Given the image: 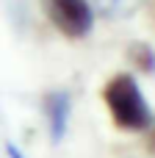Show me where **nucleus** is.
<instances>
[{
  "label": "nucleus",
  "mask_w": 155,
  "mask_h": 158,
  "mask_svg": "<svg viewBox=\"0 0 155 158\" xmlns=\"http://www.w3.org/2000/svg\"><path fill=\"white\" fill-rule=\"evenodd\" d=\"M103 100H105V108L116 128L139 133L153 125V108L147 106L144 92L139 89L133 75H128V72L114 75L103 89Z\"/></svg>",
  "instance_id": "nucleus-1"
},
{
  "label": "nucleus",
  "mask_w": 155,
  "mask_h": 158,
  "mask_svg": "<svg viewBox=\"0 0 155 158\" xmlns=\"http://www.w3.org/2000/svg\"><path fill=\"white\" fill-rule=\"evenodd\" d=\"M42 8L67 39H83L94 25V8L89 0H42Z\"/></svg>",
  "instance_id": "nucleus-2"
},
{
  "label": "nucleus",
  "mask_w": 155,
  "mask_h": 158,
  "mask_svg": "<svg viewBox=\"0 0 155 158\" xmlns=\"http://www.w3.org/2000/svg\"><path fill=\"white\" fill-rule=\"evenodd\" d=\"M44 117H47V133L53 144H61L67 131H69V117H72V94L64 89H53L44 94Z\"/></svg>",
  "instance_id": "nucleus-3"
},
{
  "label": "nucleus",
  "mask_w": 155,
  "mask_h": 158,
  "mask_svg": "<svg viewBox=\"0 0 155 158\" xmlns=\"http://www.w3.org/2000/svg\"><path fill=\"white\" fill-rule=\"evenodd\" d=\"M130 61L139 67V72H155V50L147 42H133L128 50Z\"/></svg>",
  "instance_id": "nucleus-4"
},
{
  "label": "nucleus",
  "mask_w": 155,
  "mask_h": 158,
  "mask_svg": "<svg viewBox=\"0 0 155 158\" xmlns=\"http://www.w3.org/2000/svg\"><path fill=\"white\" fill-rule=\"evenodd\" d=\"M133 6H136V0H94V8H97L103 17H108V19L130 14Z\"/></svg>",
  "instance_id": "nucleus-5"
},
{
  "label": "nucleus",
  "mask_w": 155,
  "mask_h": 158,
  "mask_svg": "<svg viewBox=\"0 0 155 158\" xmlns=\"http://www.w3.org/2000/svg\"><path fill=\"white\" fill-rule=\"evenodd\" d=\"M6 156H8V158H25L22 153H19V147H17V144H11V142L6 144Z\"/></svg>",
  "instance_id": "nucleus-6"
},
{
  "label": "nucleus",
  "mask_w": 155,
  "mask_h": 158,
  "mask_svg": "<svg viewBox=\"0 0 155 158\" xmlns=\"http://www.w3.org/2000/svg\"><path fill=\"white\" fill-rule=\"evenodd\" d=\"M150 150L155 153V133H153V139H150Z\"/></svg>",
  "instance_id": "nucleus-7"
}]
</instances>
